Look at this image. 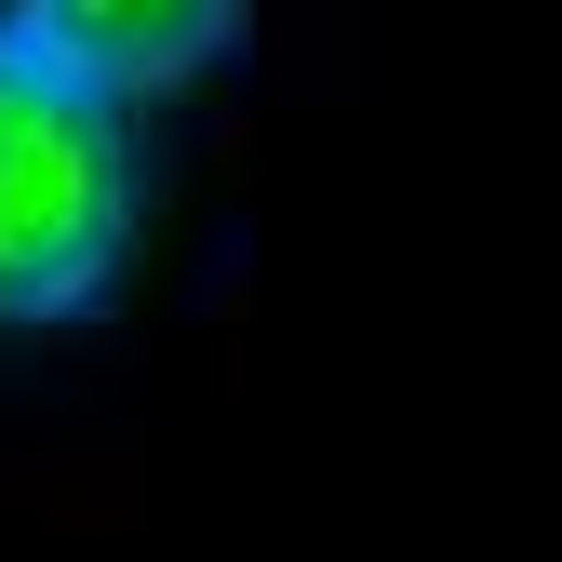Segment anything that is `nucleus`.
Instances as JSON below:
<instances>
[{
	"label": "nucleus",
	"instance_id": "1",
	"mask_svg": "<svg viewBox=\"0 0 562 562\" xmlns=\"http://www.w3.org/2000/svg\"><path fill=\"white\" fill-rule=\"evenodd\" d=\"M134 215H148L134 108L0 41V335L94 322L134 268Z\"/></svg>",
	"mask_w": 562,
	"mask_h": 562
},
{
	"label": "nucleus",
	"instance_id": "2",
	"mask_svg": "<svg viewBox=\"0 0 562 562\" xmlns=\"http://www.w3.org/2000/svg\"><path fill=\"white\" fill-rule=\"evenodd\" d=\"M0 41L67 67L81 94L108 108H148V94H188L255 41V0H0Z\"/></svg>",
	"mask_w": 562,
	"mask_h": 562
}]
</instances>
